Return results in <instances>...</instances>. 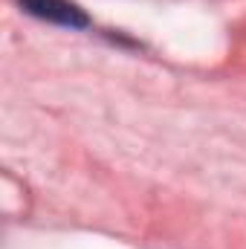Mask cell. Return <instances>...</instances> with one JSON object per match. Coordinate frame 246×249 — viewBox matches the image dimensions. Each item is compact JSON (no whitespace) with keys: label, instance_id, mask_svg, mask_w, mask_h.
I'll list each match as a JSON object with an SVG mask.
<instances>
[{"label":"cell","instance_id":"obj_1","mask_svg":"<svg viewBox=\"0 0 246 249\" xmlns=\"http://www.w3.org/2000/svg\"><path fill=\"white\" fill-rule=\"evenodd\" d=\"M18 6L26 15L38 18V20H47V23H55V26H67V29L90 26L87 12L72 0H18Z\"/></svg>","mask_w":246,"mask_h":249}]
</instances>
